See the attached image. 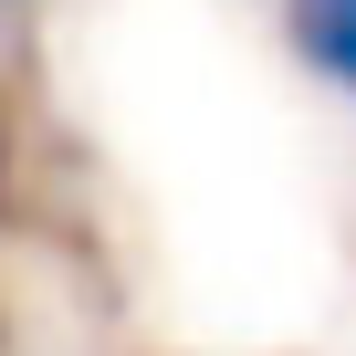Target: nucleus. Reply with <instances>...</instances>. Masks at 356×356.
Instances as JSON below:
<instances>
[{"label":"nucleus","instance_id":"nucleus-1","mask_svg":"<svg viewBox=\"0 0 356 356\" xmlns=\"http://www.w3.org/2000/svg\"><path fill=\"white\" fill-rule=\"evenodd\" d=\"M283 42L356 105V0H283Z\"/></svg>","mask_w":356,"mask_h":356}]
</instances>
